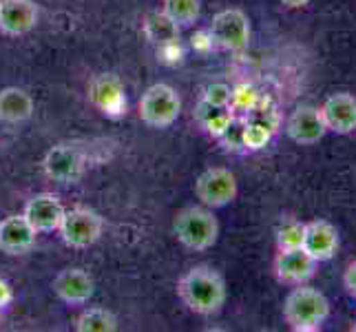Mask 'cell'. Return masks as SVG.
<instances>
[{"label": "cell", "mask_w": 356, "mask_h": 332, "mask_svg": "<svg viewBox=\"0 0 356 332\" xmlns=\"http://www.w3.org/2000/svg\"><path fill=\"white\" fill-rule=\"evenodd\" d=\"M208 35L215 47L226 52H243L250 42V20L241 9H224L213 16Z\"/></svg>", "instance_id": "8992f818"}, {"label": "cell", "mask_w": 356, "mask_h": 332, "mask_svg": "<svg viewBox=\"0 0 356 332\" xmlns=\"http://www.w3.org/2000/svg\"><path fill=\"white\" fill-rule=\"evenodd\" d=\"M354 330H356V326H354Z\"/></svg>", "instance_id": "f546056e"}, {"label": "cell", "mask_w": 356, "mask_h": 332, "mask_svg": "<svg viewBox=\"0 0 356 332\" xmlns=\"http://www.w3.org/2000/svg\"><path fill=\"white\" fill-rule=\"evenodd\" d=\"M38 230H35L27 217L9 215L7 219L0 221V251L7 255H24L33 248Z\"/></svg>", "instance_id": "9a60e30c"}, {"label": "cell", "mask_w": 356, "mask_h": 332, "mask_svg": "<svg viewBox=\"0 0 356 332\" xmlns=\"http://www.w3.org/2000/svg\"><path fill=\"white\" fill-rule=\"evenodd\" d=\"M284 319L297 332L321 330L330 317V299L325 294L308 284L294 286L284 299Z\"/></svg>", "instance_id": "7a4b0ae2"}, {"label": "cell", "mask_w": 356, "mask_h": 332, "mask_svg": "<svg viewBox=\"0 0 356 332\" xmlns=\"http://www.w3.org/2000/svg\"><path fill=\"white\" fill-rule=\"evenodd\" d=\"M202 102L211 104V106H228L230 104V87H226L222 82L211 84V87L204 91Z\"/></svg>", "instance_id": "d4e9b609"}, {"label": "cell", "mask_w": 356, "mask_h": 332, "mask_svg": "<svg viewBox=\"0 0 356 332\" xmlns=\"http://www.w3.org/2000/svg\"><path fill=\"white\" fill-rule=\"evenodd\" d=\"M31 113H33V100L24 89L7 87L0 91V120L3 122L20 125V122L29 120Z\"/></svg>", "instance_id": "ac0fdd59"}, {"label": "cell", "mask_w": 356, "mask_h": 332, "mask_svg": "<svg viewBox=\"0 0 356 332\" xmlns=\"http://www.w3.org/2000/svg\"><path fill=\"white\" fill-rule=\"evenodd\" d=\"M303 232H305V224H301V221L297 219L284 221L277 230V248L279 251L303 248Z\"/></svg>", "instance_id": "603a6c76"}, {"label": "cell", "mask_w": 356, "mask_h": 332, "mask_svg": "<svg viewBox=\"0 0 356 332\" xmlns=\"http://www.w3.org/2000/svg\"><path fill=\"white\" fill-rule=\"evenodd\" d=\"M279 3L284 7H288V9H301V7L308 5L310 0H279Z\"/></svg>", "instance_id": "83f0119b"}, {"label": "cell", "mask_w": 356, "mask_h": 332, "mask_svg": "<svg viewBox=\"0 0 356 332\" xmlns=\"http://www.w3.org/2000/svg\"><path fill=\"white\" fill-rule=\"evenodd\" d=\"M173 230L188 251H208L217 244L219 221L208 206H186L175 215Z\"/></svg>", "instance_id": "3957f363"}, {"label": "cell", "mask_w": 356, "mask_h": 332, "mask_svg": "<svg viewBox=\"0 0 356 332\" xmlns=\"http://www.w3.org/2000/svg\"><path fill=\"white\" fill-rule=\"evenodd\" d=\"M343 286H346L350 297L356 299V260L348 264L346 273H343Z\"/></svg>", "instance_id": "484cf974"}, {"label": "cell", "mask_w": 356, "mask_h": 332, "mask_svg": "<svg viewBox=\"0 0 356 332\" xmlns=\"http://www.w3.org/2000/svg\"><path fill=\"white\" fill-rule=\"evenodd\" d=\"M239 184L230 168L215 166L206 168L195 182V195L208 208H222L237 198Z\"/></svg>", "instance_id": "52a82bcc"}, {"label": "cell", "mask_w": 356, "mask_h": 332, "mask_svg": "<svg viewBox=\"0 0 356 332\" xmlns=\"http://www.w3.org/2000/svg\"><path fill=\"white\" fill-rule=\"evenodd\" d=\"M78 332H115L118 317L106 308H89L76 319Z\"/></svg>", "instance_id": "ffe728a7"}, {"label": "cell", "mask_w": 356, "mask_h": 332, "mask_svg": "<svg viewBox=\"0 0 356 332\" xmlns=\"http://www.w3.org/2000/svg\"><path fill=\"white\" fill-rule=\"evenodd\" d=\"M286 133L294 144L312 146L323 140L327 133L325 122L321 118V109L312 104H301L290 113L286 120Z\"/></svg>", "instance_id": "ba28073f"}, {"label": "cell", "mask_w": 356, "mask_h": 332, "mask_svg": "<svg viewBox=\"0 0 356 332\" xmlns=\"http://www.w3.org/2000/svg\"><path fill=\"white\" fill-rule=\"evenodd\" d=\"M0 317H3V310H0Z\"/></svg>", "instance_id": "f1b7e54d"}, {"label": "cell", "mask_w": 356, "mask_h": 332, "mask_svg": "<svg viewBox=\"0 0 356 332\" xmlns=\"http://www.w3.org/2000/svg\"><path fill=\"white\" fill-rule=\"evenodd\" d=\"M162 11L177 27H186V24H193L200 18L202 0H164Z\"/></svg>", "instance_id": "44dd1931"}, {"label": "cell", "mask_w": 356, "mask_h": 332, "mask_svg": "<svg viewBox=\"0 0 356 332\" xmlns=\"http://www.w3.org/2000/svg\"><path fill=\"white\" fill-rule=\"evenodd\" d=\"M259 104V93L250 84H239V87L230 89V111H241V113H250V111Z\"/></svg>", "instance_id": "cb8c5ba5"}, {"label": "cell", "mask_w": 356, "mask_h": 332, "mask_svg": "<svg viewBox=\"0 0 356 332\" xmlns=\"http://www.w3.org/2000/svg\"><path fill=\"white\" fill-rule=\"evenodd\" d=\"M11 299H14V292H11V286L7 284L5 279H0V310H3L5 306H9Z\"/></svg>", "instance_id": "4316f807"}, {"label": "cell", "mask_w": 356, "mask_h": 332, "mask_svg": "<svg viewBox=\"0 0 356 332\" xmlns=\"http://www.w3.org/2000/svg\"><path fill=\"white\" fill-rule=\"evenodd\" d=\"M339 230L327 219H312L305 224L303 232V251L314 262H330L339 251Z\"/></svg>", "instance_id": "8fae6325"}, {"label": "cell", "mask_w": 356, "mask_h": 332, "mask_svg": "<svg viewBox=\"0 0 356 332\" xmlns=\"http://www.w3.org/2000/svg\"><path fill=\"white\" fill-rule=\"evenodd\" d=\"M44 173L63 184L78 182L84 171V157L78 146L73 144H58L54 149H49L44 155Z\"/></svg>", "instance_id": "9c48e42d"}, {"label": "cell", "mask_w": 356, "mask_h": 332, "mask_svg": "<svg viewBox=\"0 0 356 332\" xmlns=\"http://www.w3.org/2000/svg\"><path fill=\"white\" fill-rule=\"evenodd\" d=\"M316 266L318 262H314L303 248L279 251L275 257V275L281 284H288V286L308 284L316 275Z\"/></svg>", "instance_id": "30bf717a"}, {"label": "cell", "mask_w": 356, "mask_h": 332, "mask_svg": "<svg viewBox=\"0 0 356 332\" xmlns=\"http://www.w3.org/2000/svg\"><path fill=\"white\" fill-rule=\"evenodd\" d=\"M181 113V97L170 84H153L140 100V118L153 129H166Z\"/></svg>", "instance_id": "5b68a950"}, {"label": "cell", "mask_w": 356, "mask_h": 332, "mask_svg": "<svg viewBox=\"0 0 356 332\" xmlns=\"http://www.w3.org/2000/svg\"><path fill=\"white\" fill-rule=\"evenodd\" d=\"M38 22V7L33 0H0V31L24 35Z\"/></svg>", "instance_id": "2e32d148"}, {"label": "cell", "mask_w": 356, "mask_h": 332, "mask_svg": "<svg viewBox=\"0 0 356 332\" xmlns=\"http://www.w3.org/2000/svg\"><path fill=\"white\" fill-rule=\"evenodd\" d=\"M144 33H146V38L159 47H168L179 40V27L164 14V11H151V14L146 16Z\"/></svg>", "instance_id": "d6986e66"}, {"label": "cell", "mask_w": 356, "mask_h": 332, "mask_svg": "<svg viewBox=\"0 0 356 332\" xmlns=\"http://www.w3.org/2000/svg\"><path fill=\"white\" fill-rule=\"evenodd\" d=\"M54 292L58 294L65 303L71 306H82L93 297V277L82 268H65L60 270L54 279Z\"/></svg>", "instance_id": "5bb4252c"}, {"label": "cell", "mask_w": 356, "mask_h": 332, "mask_svg": "<svg viewBox=\"0 0 356 332\" xmlns=\"http://www.w3.org/2000/svg\"><path fill=\"white\" fill-rule=\"evenodd\" d=\"M318 109L330 133L348 135L356 131V97L352 93H332Z\"/></svg>", "instance_id": "7c38bea8"}, {"label": "cell", "mask_w": 356, "mask_h": 332, "mask_svg": "<svg viewBox=\"0 0 356 332\" xmlns=\"http://www.w3.org/2000/svg\"><path fill=\"white\" fill-rule=\"evenodd\" d=\"M177 294L188 310L211 317L224 308L228 292L222 273L208 264H200L179 277Z\"/></svg>", "instance_id": "6da1fadb"}, {"label": "cell", "mask_w": 356, "mask_h": 332, "mask_svg": "<svg viewBox=\"0 0 356 332\" xmlns=\"http://www.w3.org/2000/svg\"><path fill=\"white\" fill-rule=\"evenodd\" d=\"M104 219L100 213L87 206H73L71 211H65V217L60 221L58 232L69 248H89L102 237Z\"/></svg>", "instance_id": "277c9868"}, {"label": "cell", "mask_w": 356, "mask_h": 332, "mask_svg": "<svg viewBox=\"0 0 356 332\" xmlns=\"http://www.w3.org/2000/svg\"><path fill=\"white\" fill-rule=\"evenodd\" d=\"M22 215L27 217L29 224L38 232L58 230L60 221L65 217V206L54 193H38L27 200Z\"/></svg>", "instance_id": "4fadbf2b"}, {"label": "cell", "mask_w": 356, "mask_h": 332, "mask_svg": "<svg viewBox=\"0 0 356 332\" xmlns=\"http://www.w3.org/2000/svg\"><path fill=\"white\" fill-rule=\"evenodd\" d=\"M89 97L104 113H118V111H122V106H127L124 87H122V82L115 76H111V73H100V76H95L91 80Z\"/></svg>", "instance_id": "e0dca14e"}, {"label": "cell", "mask_w": 356, "mask_h": 332, "mask_svg": "<svg viewBox=\"0 0 356 332\" xmlns=\"http://www.w3.org/2000/svg\"><path fill=\"white\" fill-rule=\"evenodd\" d=\"M273 133L275 131L268 129L266 125H261V122L243 118V129H241V144H243V149H250V151L264 149V146L270 142V138H273Z\"/></svg>", "instance_id": "7402d4cb"}]
</instances>
